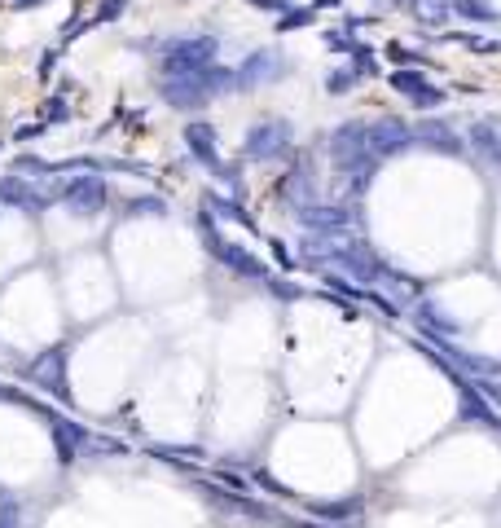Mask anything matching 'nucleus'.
Wrapping results in <instances>:
<instances>
[{
    "mask_svg": "<svg viewBox=\"0 0 501 528\" xmlns=\"http://www.w3.org/2000/svg\"><path fill=\"white\" fill-rule=\"evenodd\" d=\"M211 58H216V40H185V44H172L167 49V58H163V71H167V80H176V75H189V71H198V66H207Z\"/></svg>",
    "mask_w": 501,
    "mask_h": 528,
    "instance_id": "nucleus-1",
    "label": "nucleus"
},
{
    "mask_svg": "<svg viewBox=\"0 0 501 528\" xmlns=\"http://www.w3.org/2000/svg\"><path fill=\"white\" fill-rule=\"evenodd\" d=\"M62 198H66V207H71V212H80V216H97V212L106 207L110 190H106L102 176H75V181L62 190Z\"/></svg>",
    "mask_w": 501,
    "mask_h": 528,
    "instance_id": "nucleus-2",
    "label": "nucleus"
},
{
    "mask_svg": "<svg viewBox=\"0 0 501 528\" xmlns=\"http://www.w3.org/2000/svg\"><path fill=\"white\" fill-rule=\"evenodd\" d=\"M0 203L18 207V212H27V216H40L44 207L53 203V194H36L22 176H0Z\"/></svg>",
    "mask_w": 501,
    "mask_h": 528,
    "instance_id": "nucleus-3",
    "label": "nucleus"
},
{
    "mask_svg": "<svg viewBox=\"0 0 501 528\" xmlns=\"http://www.w3.org/2000/svg\"><path fill=\"white\" fill-rule=\"evenodd\" d=\"M62 361H66V352H62V348L44 352L40 361H31V366H27V379H36L40 388H49L53 396H66V374H62Z\"/></svg>",
    "mask_w": 501,
    "mask_h": 528,
    "instance_id": "nucleus-4",
    "label": "nucleus"
},
{
    "mask_svg": "<svg viewBox=\"0 0 501 528\" xmlns=\"http://www.w3.org/2000/svg\"><path fill=\"white\" fill-rule=\"evenodd\" d=\"M185 141H189V154H194L203 168H216L220 154H216V128L211 124H189L185 128Z\"/></svg>",
    "mask_w": 501,
    "mask_h": 528,
    "instance_id": "nucleus-5",
    "label": "nucleus"
},
{
    "mask_svg": "<svg viewBox=\"0 0 501 528\" xmlns=\"http://www.w3.org/2000/svg\"><path fill=\"white\" fill-rule=\"evenodd\" d=\"M282 146H286V124H260V128H251V137H247L251 159H269V154H277Z\"/></svg>",
    "mask_w": 501,
    "mask_h": 528,
    "instance_id": "nucleus-6",
    "label": "nucleus"
},
{
    "mask_svg": "<svg viewBox=\"0 0 501 528\" xmlns=\"http://www.w3.org/2000/svg\"><path fill=\"white\" fill-rule=\"evenodd\" d=\"M84 440H88L84 427L66 423V418H53V445H58V462H75V458H80Z\"/></svg>",
    "mask_w": 501,
    "mask_h": 528,
    "instance_id": "nucleus-7",
    "label": "nucleus"
},
{
    "mask_svg": "<svg viewBox=\"0 0 501 528\" xmlns=\"http://www.w3.org/2000/svg\"><path fill=\"white\" fill-rule=\"evenodd\" d=\"M211 251H216V256L225 260L233 273H247V278H260V273H264L260 264H255V260L247 256V251H238V247H233V242H220L216 234H211Z\"/></svg>",
    "mask_w": 501,
    "mask_h": 528,
    "instance_id": "nucleus-8",
    "label": "nucleus"
},
{
    "mask_svg": "<svg viewBox=\"0 0 501 528\" xmlns=\"http://www.w3.org/2000/svg\"><path fill=\"white\" fill-rule=\"evenodd\" d=\"M0 528H22V511L14 498H0Z\"/></svg>",
    "mask_w": 501,
    "mask_h": 528,
    "instance_id": "nucleus-9",
    "label": "nucleus"
},
{
    "mask_svg": "<svg viewBox=\"0 0 501 528\" xmlns=\"http://www.w3.org/2000/svg\"><path fill=\"white\" fill-rule=\"evenodd\" d=\"M128 216H163V198H137L128 203Z\"/></svg>",
    "mask_w": 501,
    "mask_h": 528,
    "instance_id": "nucleus-10",
    "label": "nucleus"
},
{
    "mask_svg": "<svg viewBox=\"0 0 501 528\" xmlns=\"http://www.w3.org/2000/svg\"><path fill=\"white\" fill-rule=\"evenodd\" d=\"M0 401H27V396L22 392H14V388H5V383H0ZM31 405V401H27Z\"/></svg>",
    "mask_w": 501,
    "mask_h": 528,
    "instance_id": "nucleus-11",
    "label": "nucleus"
},
{
    "mask_svg": "<svg viewBox=\"0 0 501 528\" xmlns=\"http://www.w3.org/2000/svg\"><path fill=\"white\" fill-rule=\"evenodd\" d=\"M31 5H40V0H18V9H31Z\"/></svg>",
    "mask_w": 501,
    "mask_h": 528,
    "instance_id": "nucleus-12",
    "label": "nucleus"
}]
</instances>
